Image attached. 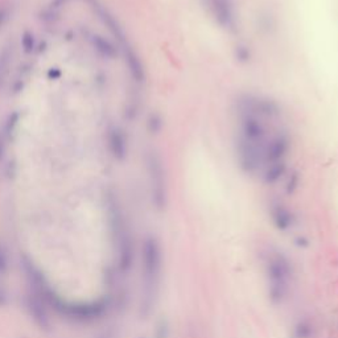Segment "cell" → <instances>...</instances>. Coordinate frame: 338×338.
Returning <instances> with one entry per match:
<instances>
[{"instance_id": "cell-3", "label": "cell", "mask_w": 338, "mask_h": 338, "mask_svg": "<svg viewBox=\"0 0 338 338\" xmlns=\"http://www.w3.org/2000/svg\"><path fill=\"white\" fill-rule=\"evenodd\" d=\"M264 144H256L238 137V140L235 143V152H237L238 164L243 172L254 173L262 168V165L264 164Z\"/></svg>"}, {"instance_id": "cell-23", "label": "cell", "mask_w": 338, "mask_h": 338, "mask_svg": "<svg viewBox=\"0 0 338 338\" xmlns=\"http://www.w3.org/2000/svg\"><path fill=\"white\" fill-rule=\"evenodd\" d=\"M11 17V12L7 7H0V29L3 28Z\"/></svg>"}, {"instance_id": "cell-25", "label": "cell", "mask_w": 338, "mask_h": 338, "mask_svg": "<svg viewBox=\"0 0 338 338\" xmlns=\"http://www.w3.org/2000/svg\"><path fill=\"white\" fill-rule=\"evenodd\" d=\"M23 87H24V83L21 82V79H17L16 82L13 83V86H12L13 94H17V93H20V91L23 90Z\"/></svg>"}, {"instance_id": "cell-9", "label": "cell", "mask_w": 338, "mask_h": 338, "mask_svg": "<svg viewBox=\"0 0 338 338\" xmlns=\"http://www.w3.org/2000/svg\"><path fill=\"white\" fill-rule=\"evenodd\" d=\"M291 147V140H289L288 134L285 132H279L275 136H272L270 140L266 141L263 151L264 164H273L279 161H284V157Z\"/></svg>"}, {"instance_id": "cell-4", "label": "cell", "mask_w": 338, "mask_h": 338, "mask_svg": "<svg viewBox=\"0 0 338 338\" xmlns=\"http://www.w3.org/2000/svg\"><path fill=\"white\" fill-rule=\"evenodd\" d=\"M239 112H248L259 118H276L280 115V106L270 98L244 95L239 99Z\"/></svg>"}, {"instance_id": "cell-8", "label": "cell", "mask_w": 338, "mask_h": 338, "mask_svg": "<svg viewBox=\"0 0 338 338\" xmlns=\"http://www.w3.org/2000/svg\"><path fill=\"white\" fill-rule=\"evenodd\" d=\"M215 21L222 28L233 31L237 25V16L233 0H203Z\"/></svg>"}, {"instance_id": "cell-17", "label": "cell", "mask_w": 338, "mask_h": 338, "mask_svg": "<svg viewBox=\"0 0 338 338\" xmlns=\"http://www.w3.org/2000/svg\"><path fill=\"white\" fill-rule=\"evenodd\" d=\"M20 45L21 49L25 54H32L36 48H37V42H36V37L32 32L29 31H25L23 34H21L20 38Z\"/></svg>"}, {"instance_id": "cell-16", "label": "cell", "mask_w": 338, "mask_h": 338, "mask_svg": "<svg viewBox=\"0 0 338 338\" xmlns=\"http://www.w3.org/2000/svg\"><path fill=\"white\" fill-rule=\"evenodd\" d=\"M9 64H11V52L7 48L3 49L0 53V87L3 86L7 79L9 71Z\"/></svg>"}, {"instance_id": "cell-5", "label": "cell", "mask_w": 338, "mask_h": 338, "mask_svg": "<svg viewBox=\"0 0 338 338\" xmlns=\"http://www.w3.org/2000/svg\"><path fill=\"white\" fill-rule=\"evenodd\" d=\"M86 3L89 4L93 12L97 15V17L99 19V21L108 29V32L111 33L112 36L115 37V40L119 42L120 49L124 48V46L130 45V42L127 40V36H126V32H124L123 27L120 25V23L118 21L114 15H112L108 8L104 7V4H102L99 0H86Z\"/></svg>"}, {"instance_id": "cell-18", "label": "cell", "mask_w": 338, "mask_h": 338, "mask_svg": "<svg viewBox=\"0 0 338 338\" xmlns=\"http://www.w3.org/2000/svg\"><path fill=\"white\" fill-rule=\"evenodd\" d=\"M163 126H164V123H163V118H161L160 114H157V112L149 114V116L147 118V130L149 131V134L156 135L163 130Z\"/></svg>"}, {"instance_id": "cell-19", "label": "cell", "mask_w": 338, "mask_h": 338, "mask_svg": "<svg viewBox=\"0 0 338 338\" xmlns=\"http://www.w3.org/2000/svg\"><path fill=\"white\" fill-rule=\"evenodd\" d=\"M234 54L235 58H237L238 62H240V64H247V62L251 60V52L248 49V46L243 45V44H239V45L235 46Z\"/></svg>"}, {"instance_id": "cell-6", "label": "cell", "mask_w": 338, "mask_h": 338, "mask_svg": "<svg viewBox=\"0 0 338 338\" xmlns=\"http://www.w3.org/2000/svg\"><path fill=\"white\" fill-rule=\"evenodd\" d=\"M239 137L244 140L264 144L266 143V127L259 116L248 112H239Z\"/></svg>"}, {"instance_id": "cell-20", "label": "cell", "mask_w": 338, "mask_h": 338, "mask_svg": "<svg viewBox=\"0 0 338 338\" xmlns=\"http://www.w3.org/2000/svg\"><path fill=\"white\" fill-rule=\"evenodd\" d=\"M297 186H299V176L295 172V173H292L288 177V181H287V185H285V190H287L288 194H292L297 189Z\"/></svg>"}, {"instance_id": "cell-21", "label": "cell", "mask_w": 338, "mask_h": 338, "mask_svg": "<svg viewBox=\"0 0 338 338\" xmlns=\"http://www.w3.org/2000/svg\"><path fill=\"white\" fill-rule=\"evenodd\" d=\"M61 77L62 70L60 68H57V66H52V68H49L48 71H46V78L50 79V81H57V79H60Z\"/></svg>"}, {"instance_id": "cell-24", "label": "cell", "mask_w": 338, "mask_h": 338, "mask_svg": "<svg viewBox=\"0 0 338 338\" xmlns=\"http://www.w3.org/2000/svg\"><path fill=\"white\" fill-rule=\"evenodd\" d=\"M4 136H3V134H0V161L3 160V157H4V153H5V143H4Z\"/></svg>"}, {"instance_id": "cell-22", "label": "cell", "mask_w": 338, "mask_h": 338, "mask_svg": "<svg viewBox=\"0 0 338 338\" xmlns=\"http://www.w3.org/2000/svg\"><path fill=\"white\" fill-rule=\"evenodd\" d=\"M297 338H309L310 337V326L305 324H300L297 326Z\"/></svg>"}, {"instance_id": "cell-13", "label": "cell", "mask_w": 338, "mask_h": 338, "mask_svg": "<svg viewBox=\"0 0 338 338\" xmlns=\"http://www.w3.org/2000/svg\"><path fill=\"white\" fill-rule=\"evenodd\" d=\"M90 42L97 54L104 60H115L119 54V50H118L115 44L102 34H93Z\"/></svg>"}, {"instance_id": "cell-15", "label": "cell", "mask_w": 338, "mask_h": 338, "mask_svg": "<svg viewBox=\"0 0 338 338\" xmlns=\"http://www.w3.org/2000/svg\"><path fill=\"white\" fill-rule=\"evenodd\" d=\"M19 122H20V112L12 111L11 114H8L4 122V126H3V136H4L5 140H12L15 137Z\"/></svg>"}, {"instance_id": "cell-11", "label": "cell", "mask_w": 338, "mask_h": 338, "mask_svg": "<svg viewBox=\"0 0 338 338\" xmlns=\"http://www.w3.org/2000/svg\"><path fill=\"white\" fill-rule=\"evenodd\" d=\"M122 52H123L124 62H126V66H127L132 79L137 83L144 82L145 69L143 62H141V58L136 53V50L134 49L131 45H127L122 48Z\"/></svg>"}, {"instance_id": "cell-10", "label": "cell", "mask_w": 338, "mask_h": 338, "mask_svg": "<svg viewBox=\"0 0 338 338\" xmlns=\"http://www.w3.org/2000/svg\"><path fill=\"white\" fill-rule=\"evenodd\" d=\"M108 152L116 161H124L128 155V139L123 128L119 126H111L107 130Z\"/></svg>"}, {"instance_id": "cell-1", "label": "cell", "mask_w": 338, "mask_h": 338, "mask_svg": "<svg viewBox=\"0 0 338 338\" xmlns=\"http://www.w3.org/2000/svg\"><path fill=\"white\" fill-rule=\"evenodd\" d=\"M268 285H270V296L273 301L281 303L287 296L289 288V281L292 276V268L289 260L281 252H275L268 256L267 264Z\"/></svg>"}, {"instance_id": "cell-12", "label": "cell", "mask_w": 338, "mask_h": 338, "mask_svg": "<svg viewBox=\"0 0 338 338\" xmlns=\"http://www.w3.org/2000/svg\"><path fill=\"white\" fill-rule=\"evenodd\" d=\"M271 218L277 230L280 231L289 230L295 223V217L291 210L280 202H275L271 205Z\"/></svg>"}, {"instance_id": "cell-7", "label": "cell", "mask_w": 338, "mask_h": 338, "mask_svg": "<svg viewBox=\"0 0 338 338\" xmlns=\"http://www.w3.org/2000/svg\"><path fill=\"white\" fill-rule=\"evenodd\" d=\"M161 271L160 244L155 238H148L145 242V275L151 287H157Z\"/></svg>"}, {"instance_id": "cell-14", "label": "cell", "mask_w": 338, "mask_h": 338, "mask_svg": "<svg viewBox=\"0 0 338 338\" xmlns=\"http://www.w3.org/2000/svg\"><path fill=\"white\" fill-rule=\"evenodd\" d=\"M287 172V165L284 161H279V163H273V164L266 165L263 173V182L267 185H272L276 184Z\"/></svg>"}, {"instance_id": "cell-2", "label": "cell", "mask_w": 338, "mask_h": 338, "mask_svg": "<svg viewBox=\"0 0 338 338\" xmlns=\"http://www.w3.org/2000/svg\"><path fill=\"white\" fill-rule=\"evenodd\" d=\"M145 167L151 182V196L152 202L157 210H164L168 201L165 169L160 155L155 151H149L145 155Z\"/></svg>"}]
</instances>
